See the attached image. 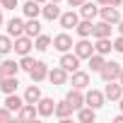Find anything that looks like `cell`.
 Returning a JSON list of instances; mask_svg holds the SVG:
<instances>
[{
    "label": "cell",
    "instance_id": "obj_24",
    "mask_svg": "<svg viewBox=\"0 0 123 123\" xmlns=\"http://www.w3.org/2000/svg\"><path fill=\"white\" fill-rule=\"evenodd\" d=\"M41 97H43V94H41L39 85L34 82V85H29V87H27V92H24V97H22V99H24L27 104H36V101H39Z\"/></svg>",
    "mask_w": 123,
    "mask_h": 123
},
{
    "label": "cell",
    "instance_id": "obj_29",
    "mask_svg": "<svg viewBox=\"0 0 123 123\" xmlns=\"http://www.w3.org/2000/svg\"><path fill=\"white\" fill-rule=\"evenodd\" d=\"M87 60H89V70H92V73H99L101 65L106 63V55H101V53H92Z\"/></svg>",
    "mask_w": 123,
    "mask_h": 123
},
{
    "label": "cell",
    "instance_id": "obj_44",
    "mask_svg": "<svg viewBox=\"0 0 123 123\" xmlns=\"http://www.w3.org/2000/svg\"><path fill=\"white\" fill-rule=\"evenodd\" d=\"M36 3H39V5H43V3H48V0H36Z\"/></svg>",
    "mask_w": 123,
    "mask_h": 123
},
{
    "label": "cell",
    "instance_id": "obj_2",
    "mask_svg": "<svg viewBox=\"0 0 123 123\" xmlns=\"http://www.w3.org/2000/svg\"><path fill=\"white\" fill-rule=\"evenodd\" d=\"M118 73H121V63H116V60H106V63L101 65L99 75L104 82H111V80H118Z\"/></svg>",
    "mask_w": 123,
    "mask_h": 123
},
{
    "label": "cell",
    "instance_id": "obj_31",
    "mask_svg": "<svg viewBox=\"0 0 123 123\" xmlns=\"http://www.w3.org/2000/svg\"><path fill=\"white\" fill-rule=\"evenodd\" d=\"M48 46H51V36H48V34L34 36V48H36V51H48Z\"/></svg>",
    "mask_w": 123,
    "mask_h": 123
},
{
    "label": "cell",
    "instance_id": "obj_17",
    "mask_svg": "<svg viewBox=\"0 0 123 123\" xmlns=\"http://www.w3.org/2000/svg\"><path fill=\"white\" fill-rule=\"evenodd\" d=\"M73 87L75 89H87L89 87V73H85V70H75L73 73Z\"/></svg>",
    "mask_w": 123,
    "mask_h": 123
},
{
    "label": "cell",
    "instance_id": "obj_1",
    "mask_svg": "<svg viewBox=\"0 0 123 123\" xmlns=\"http://www.w3.org/2000/svg\"><path fill=\"white\" fill-rule=\"evenodd\" d=\"M31 48H34V39L31 36L22 34V36H15L12 39V51L17 55H27V53H31Z\"/></svg>",
    "mask_w": 123,
    "mask_h": 123
},
{
    "label": "cell",
    "instance_id": "obj_40",
    "mask_svg": "<svg viewBox=\"0 0 123 123\" xmlns=\"http://www.w3.org/2000/svg\"><path fill=\"white\" fill-rule=\"evenodd\" d=\"M116 24H118V31H121V36H123V19H118Z\"/></svg>",
    "mask_w": 123,
    "mask_h": 123
},
{
    "label": "cell",
    "instance_id": "obj_41",
    "mask_svg": "<svg viewBox=\"0 0 123 123\" xmlns=\"http://www.w3.org/2000/svg\"><path fill=\"white\" fill-rule=\"evenodd\" d=\"M118 82L123 85V65H121V73H118Z\"/></svg>",
    "mask_w": 123,
    "mask_h": 123
},
{
    "label": "cell",
    "instance_id": "obj_27",
    "mask_svg": "<svg viewBox=\"0 0 123 123\" xmlns=\"http://www.w3.org/2000/svg\"><path fill=\"white\" fill-rule=\"evenodd\" d=\"M22 104H24V99H22V97H17V92H12V94H7V97H5V106H7L12 113H17V111L22 109Z\"/></svg>",
    "mask_w": 123,
    "mask_h": 123
},
{
    "label": "cell",
    "instance_id": "obj_32",
    "mask_svg": "<svg viewBox=\"0 0 123 123\" xmlns=\"http://www.w3.org/2000/svg\"><path fill=\"white\" fill-rule=\"evenodd\" d=\"M10 51H12V36L3 34L0 36V55H7Z\"/></svg>",
    "mask_w": 123,
    "mask_h": 123
},
{
    "label": "cell",
    "instance_id": "obj_47",
    "mask_svg": "<svg viewBox=\"0 0 123 123\" xmlns=\"http://www.w3.org/2000/svg\"><path fill=\"white\" fill-rule=\"evenodd\" d=\"M51 3H60V0H51Z\"/></svg>",
    "mask_w": 123,
    "mask_h": 123
},
{
    "label": "cell",
    "instance_id": "obj_46",
    "mask_svg": "<svg viewBox=\"0 0 123 123\" xmlns=\"http://www.w3.org/2000/svg\"><path fill=\"white\" fill-rule=\"evenodd\" d=\"M118 101H121V111H123V97H121V99H118Z\"/></svg>",
    "mask_w": 123,
    "mask_h": 123
},
{
    "label": "cell",
    "instance_id": "obj_4",
    "mask_svg": "<svg viewBox=\"0 0 123 123\" xmlns=\"http://www.w3.org/2000/svg\"><path fill=\"white\" fill-rule=\"evenodd\" d=\"M51 43H53V48H55V51H60V53L73 51V36H70V34H65V31L55 34V36L51 39Z\"/></svg>",
    "mask_w": 123,
    "mask_h": 123
},
{
    "label": "cell",
    "instance_id": "obj_38",
    "mask_svg": "<svg viewBox=\"0 0 123 123\" xmlns=\"http://www.w3.org/2000/svg\"><path fill=\"white\" fill-rule=\"evenodd\" d=\"M109 5H113V7H121V5H123V0H109Z\"/></svg>",
    "mask_w": 123,
    "mask_h": 123
},
{
    "label": "cell",
    "instance_id": "obj_14",
    "mask_svg": "<svg viewBox=\"0 0 123 123\" xmlns=\"http://www.w3.org/2000/svg\"><path fill=\"white\" fill-rule=\"evenodd\" d=\"M68 75H70L68 70H63V68L58 65V68L48 70V77H46V80H51V85H55V87H58V85H65V82H68Z\"/></svg>",
    "mask_w": 123,
    "mask_h": 123
},
{
    "label": "cell",
    "instance_id": "obj_25",
    "mask_svg": "<svg viewBox=\"0 0 123 123\" xmlns=\"http://www.w3.org/2000/svg\"><path fill=\"white\" fill-rule=\"evenodd\" d=\"M94 118H97V111L92 109V106H80L77 109V121H82V123H94Z\"/></svg>",
    "mask_w": 123,
    "mask_h": 123
},
{
    "label": "cell",
    "instance_id": "obj_13",
    "mask_svg": "<svg viewBox=\"0 0 123 123\" xmlns=\"http://www.w3.org/2000/svg\"><path fill=\"white\" fill-rule=\"evenodd\" d=\"M41 17L43 19H48V22H53V19H58L60 17V7H58V3H43L41 5Z\"/></svg>",
    "mask_w": 123,
    "mask_h": 123
},
{
    "label": "cell",
    "instance_id": "obj_21",
    "mask_svg": "<svg viewBox=\"0 0 123 123\" xmlns=\"http://www.w3.org/2000/svg\"><path fill=\"white\" fill-rule=\"evenodd\" d=\"M92 36L94 39H104V36H111V24L109 22H94L92 24Z\"/></svg>",
    "mask_w": 123,
    "mask_h": 123
},
{
    "label": "cell",
    "instance_id": "obj_18",
    "mask_svg": "<svg viewBox=\"0 0 123 123\" xmlns=\"http://www.w3.org/2000/svg\"><path fill=\"white\" fill-rule=\"evenodd\" d=\"M17 87H19V80H17V75H5L3 80H0V89H3L5 94H12V92H17Z\"/></svg>",
    "mask_w": 123,
    "mask_h": 123
},
{
    "label": "cell",
    "instance_id": "obj_10",
    "mask_svg": "<svg viewBox=\"0 0 123 123\" xmlns=\"http://www.w3.org/2000/svg\"><path fill=\"white\" fill-rule=\"evenodd\" d=\"M99 17H101L104 22H109V24H116V22L121 19V12H118V7H113V5H101V7H99Z\"/></svg>",
    "mask_w": 123,
    "mask_h": 123
},
{
    "label": "cell",
    "instance_id": "obj_15",
    "mask_svg": "<svg viewBox=\"0 0 123 123\" xmlns=\"http://www.w3.org/2000/svg\"><path fill=\"white\" fill-rule=\"evenodd\" d=\"M65 101H68L75 111H77L80 106H85V94H82V89H75V87H73V89L65 94Z\"/></svg>",
    "mask_w": 123,
    "mask_h": 123
},
{
    "label": "cell",
    "instance_id": "obj_16",
    "mask_svg": "<svg viewBox=\"0 0 123 123\" xmlns=\"http://www.w3.org/2000/svg\"><path fill=\"white\" fill-rule=\"evenodd\" d=\"M36 116H39L36 104H27V101H24V104H22V109L17 111V118H19V121H24V123H27V121H34Z\"/></svg>",
    "mask_w": 123,
    "mask_h": 123
},
{
    "label": "cell",
    "instance_id": "obj_36",
    "mask_svg": "<svg viewBox=\"0 0 123 123\" xmlns=\"http://www.w3.org/2000/svg\"><path fill=\"white\" fill-rule=\"evenodd\" d=\"M111 43H113V51H118V53H123V36H118V39H113Z\"/></svg>",
    "mask_w": 123,
    "mask_h": 123
},
{
    "label": "cell",
    "instance_id": "obj_39",
    "mask_svg": "<svg viewBox=\"0 0 123 123\" xmlns=\"http://www.w3.org/2000/svg\"><path fill=\"white\" fill-rule=\"evenodd\" d=\"M113 123H123V113H118V116L113 118Z\"/></svg>",
    "mask_w": 123,
    "mask_h": 123
},
{
    "label": "cell",
    "instance_id": "obj_22",
    "mask_svg": "<svg viewBox=\"0 0 123 123\" xmlns=\"http://www.w3.org/2000/svg\"><path fill=\"white\" fill-rule=\"evenodd\" d=\"M22 12H24V17H27V19H29V17H39V15H41V5L36 3V0H24Z\"/></svg>",
    "mask_w": 123,
    "mask_h": 123
},
{
    "label": "cell",
    "instance_id": "obj_33",
    "mask_svg": "<svg viewBox=\"0 0 123 123\" xmlns=\"http://www.w3.org/2000/svg\"><path fill=\"white\" fill-rule=\"evenodd\" d=\"M34 63H36V60L27 53V55H22V60H19V70H27V73H29V70L34 68Z\"/></svg>",
    "mask_w": 123,
    "mask_h": 123
},
{
    "label": "cell",
    "instance_id": "obj_9",
    "mask_svg": "<svg viewBox=\"0 0 123 123\" xmlns=\"http://www.w3.org/2000/svg\"><path fill=\"white\" fill-rule=\"evenodd\" d=\"M29 77H31V82H43L48 77V65L43 63V60H36L34 68L29 70Z\"/></svg>",
    "mask_w": 123,
    "mask_h": 123
},
{
    "label": "cell",
    "instance_id": "obj_6",
    "mask_svg": "<svg viewBox=\"0 0 123 123\" xmlns=\"http://www.w3.org/2000/svg\"><path fill=\"white\" fill-rule=\"evenodd\" d=\"M73 111H75V109H73V106H70V104H68V101L63 99V101H55V109H53V116H55L58 121H63V123H68V121H70V116H73Z\"/></svg>",
    "mask_w": 123,
    "mask_h": 123
},
{
    "label": "cell",
    "instance_id": "obj_28",
    "mask_svg": "<svg viewBox=\"0 0 123 123\" xmlns=\"http://www.w3.org/2000/svg\"><path fill=\"white\" fill-rule=\"evenodd\" d=\"M111 48H113V43H111V39H109V36H104V39H97V41H94V53L106 55V53H111Z\"/></svg>",
    "mask_w": 123,
    "mask_h": 123
},
{
    "label": "cell",
    "instance_id": "obj_3",
    "mask_svg": "<svg viewBox=\"0 0 123 123\" xmlns=\"http://www.w3.org/2000/svg\"><path fill=\"white\" fill-rule=\"evenodd\" d=\"M73 51H75V55H77L80 60H87V58L94 53V43H92L89 36H87V39H80L77 43H73Z\"/></svg>",
    "mask_w": 123,
    "mask_h": 123
},
{
    "label": "cell",
    "instance_id": "obj_19",
    "mask_svg": "<svg viewBox=\"0 0 123 123\" xmlns=\"http://www.w3.org/2000/svg\"><path fill=\"white\" fill-rule=\"evenodd\" d=\"M97 15H99L97 3H89V0H85V3L80 5V17H82V19H94Z\"/></svg>",
    "mask_w": 123,
    "mask_h": 123
},
{
    "label": "cell",
    "instance_id": "obj_43",
    "mask_svg": "<svg viewBox=\"0 0 123 123\" xmlns=\"http://www.w3.org/2000/svg\"><path fill=\"white\" fill-rule=\"evenodd\" d=\"M0 27H3V5H0Z\"/></svg>",
    "mask_w": 123,
    "mask_h": 123
},
{
    "label": "cell",
    "instance_id": "obj_34",
    "mask_svg": "<svg viewBox=\"0 0 123 123\" xmlns=\"http://www.w3.org/2000/svg\"><path fill=\"white\" fill-rule=\"evenodd\" d=\"M12 118H15V113H12L7 106H3V109H0V123H10Z\"/></svg>",
    "mask_w": 123,
    "mask_h": 123
},
{
    "label": "cell",
    "instance_id": "obj_8",
    "mask_svg": "<svg viewBox=\"0 0 123 123\" xmlns=\"http://www.w3.org/2000/svg\"><path fill=\"white\" fill-rule=\"evenodd\" d=\"M58 22H60V27H63V29L68 31V29H75V27H77V22H80V15H77L75 10H68V12H60Z\"/></svg>",
    "mask_w": 123,
    "mask_h": 123
},
{
    "label": "cell",
    "instance_id": "obj_23",
    "mask_svg": "<svg viewBox=\"0 0 123 123\" xmlns=\"http://www.w3.org/2000/svg\"><path fill=\"white\" fill-rule=\"evenodd\" d=\"M24 34H27V36H31V39H34V36H39V34H41V22H39L36 17H29V19L24 22Z\"/></svg>",
    "mask_w": 123,
    "mask_h": 123
},
{
    "label": "cell",
    "instance_id": "obj_20",
    "mask_svg": "<svg viewBox=\"0 0 123 123\" xmlns=\"http://www.w3.org/2000/svg\"><path fill=\"white\" fill-rule=\"evenodd\" d=\"M24 34V19H19V17H12L10 22H7V36H22Z\"/></svg>",
    "mask_w": 123,
    "mask_h": 123
},
{
    "label": "cell",
    "instance_id": "obj_30",
    "mask_svg": "<svg viewBox=\"0 0 123 123\" xmlns=\"http://www.w3.org/2000/svg\"><path fill=\"white\" fill-rule=\"evenodd\" d=\"M0 68H3L5 75H17V73H19V63L12 60V58H5L3 63H0Z\"/></svg>",
    "mask_w": 123,
    "mask_h": 123
},
{
    "label": "cell",
    "instance_id": "obj_7",
    "mask_svg": "<svg viewBox=\"0 0 123 123\" xmlns=\"http://www.w3.org/2000/svg\"><path fill=\"white\" fill-rule=\"evenodd\" d=\"M63 70H68V73H75L77 68H80V58L75 55V53H70V51H65L63 55H60V63H58Z\"/></svg>",
    "mask_w": 123,
    "mask_h": 123
},
{
    "label": "cell",
    "instance_id": "obj_12",
    "mask_svg": "<svg viewBox=\"0 0 123 123\" xmlns=\"http://www.w3.org/2000/svg\"><path fill=\"white\" fill-rule=\"evenodd\" d=\"M53 109H55V101H53L51 97H41V99L36 101V111H39V116H43V118L53 116Z\"/></svg>",
    "mask_w": 123,
    "mask_h": 123
},
{
    "label": "cell",
    "instance_id": "obj_37",
    "mask_svg": "<svg viewBox=\"0 0 123 123\" xmlns=\"http://www.w3.org/2000/svg\"><path fill=\"white\" fill-rule=\"evenodd\" d=\"M82 3H85V0H68V5H70V7H80Z\"/></svg>",
    "mask_w": 123,
    "mask_h": 123
},
{
    "label": "cell",
    "instance_id": "obj_35",
    "mask_svg": "<svg viewBox=\"0 0 123 123\" xmlns=\"http://www.w3.org/2000/svg\"><path fill=\"white\" fill-rule=\"evenodd\" d=\"M0 5H3V10H15L19 5V0H0Z\"/></svg>",
    "mask_w": 123,
    "mask_h": 123
},
{
    "label": "cell",
    "instance_id": "obj_42",
    "mask_svg": "<svg viewBox=\"0 0 123 123\" xmlns=\"http://www.w3.org/2000/svg\"><path fill=\"white\" fill-rule=\"evenodd\" d=\"M97 5H109V0H97Z\"/></svg>",
    "mask_w": 123,
    "mask_h": 123
},
{
    "label": "cell",
    "instance_id": "obj_26",
    "mask_svg": "<svg viewBox=\"0 0 123 123\" xmlns=\"http://www.w3.org/2000/svg\"><path fill=\"white\" fill-rule=\"evenodd\" d=\"M92 24H94V19H80V22H77V27H75L77 36H80V39L92 36Z\"/></svg>",
    "mask_w": 123,
    "mask_h": 123
},
{
    "label": "cell",
    "instance_id": "obj_5",
    "mask_svg": "<svg viewBox=\"0 0 123 123\" xmlns=\"http://www.w3.org/2000/svg\"><path fill=\"white\" fill-rule=\"evenodd\" d=\"M121 97H123V85H121L118 80L106 82V87H104V99H109V101H118Z\"/></svg>",
    "mask_w": 123,
    "mask_h": 123
},
{
    "label": "cell",
    "instance_id": "obj_45",
    "mask_svg": "<svg viewBox=\"0 0 123 123\" xmlns=\"http://www.w3.org/2000/svg\"><path fill=\"white\" fill-rule=\"evenodd\" d=\"M3 77H5V73H3V68H0V80H3Z\"/></svg>",
    "mask_w": 123,
    "mask_h": 123
},
{
    "label": "cell",
    "instance_id": "obj_11",
    "mask_svg": "<svg viewBox=\"0 0 123 123\" xmlns=\"http://www.w3.org/2000/svg\"><path fill=\"white\" fill-rule=\"evenodd\" d=\"M104 101H106V99H104V92H99V89H89V92L85 94V104H87V106H92L94 111H97V109H101V106H104Z\"/></svg>",
    "mask_w": 123,
    "mask_h": 123
}]
</instances>
